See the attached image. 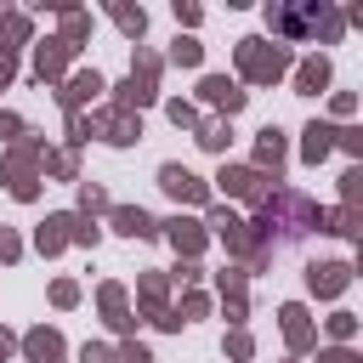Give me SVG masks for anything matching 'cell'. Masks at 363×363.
<instances>
[{"label": "cell", "instance_id": "obj_1", "mask_svg": "<svg viewBox=\"0 0 363 363\" xmlns=\"http://www.w3.org/2000/svg\"><path fill=\"white\" fill-rule=\"evenodd\" d=\"M306 233H323V210H318L306 193H295V187H278V193H267V199H261V216H255V238H261V250H255V267H261L267 255H278V250L301 244Z\"/></svg>", "mask_w": 363, "mask_h": 363}, {"label": "cell", "instance_id": "obj_2", "mask_svg": "<svg viewBox=\"0 0 363 363\" xmlns=\"http://www.w3.org/2000/svg\"><path fill=\"white\" fill-rule=\"evenodd\" d=\"M238 68H244V79L272 85V79L289 68V51H284V45H267V40H238Z\"/></svg>", "mask_w": 363, "mask_h": 363}, {"label": "cell", "instance_id": "obj_3", "mask_svg": "<svg viewBox=\"0 0 363 363\" xmlns=\"http://www.w3.org/2000/svg\"><path fill=\"white\" fill-rule=\"evenodd\" d=\"M159 187H164L170 199H182V204H204V199H210L204 182H199L193 170H182V164H164V170H159Z\"/></svg>", "mask_w": 363, "mask_h": 363}, {"label": "cell", "instance_id": "obj_4", "mask_svg": "<svg viewBox=\"0 0 363 363\" xmlns=\"http://www.w3.org/2000/svg\"><path fill=\"white\" fill-rule=\"evenodd\" d=\"M346 284H352V267H346V261H323V267H312V272H306V289H312V295H323V301H335Z\"/></svg>", "mask_w": 363, "mask_h": 363}, {"label": "cell", "instance_id": "obj_5", "mask_svg": "<svg viewBox=\"0 0 363 363\" xmlns=\"http://www.w3.org/2000/svg\"><path fill=\"white\" fill-rule=\"evenodd\" d=\"M318 17H323V6H318V11H312V6H306V11H284V6H267V23H272L278 34H289V40L312 34V28H318Z\"/></svg>", "mask_w": 363, "mask_h": 363}, {"label": "cell", "instance_id": "obj_6", "mask_svg": "<svg viewBox=\"0 0 363 363\" xmlns=\"http://www.w3.org/2000/svg\"><path fill=\"white\" fill-rule=\"evenodd\" d=\"M278 323H284V340H289V352H312V340H318V335H312V318H306V306H295V301H289V306L278 312Z\"/></svg>", "mask_w": 363, "mask_h": 363}, {"label": "cell", "instance_id": "obj_7", "mask_svg": "<svg viewBox=\"0 0 363 363\" xmlns=\"http://www.w3.org/2000/svg\"><path fill=\"white\" fill-rule=\"evenodd\" d=\"M199 91H204V102H210V108H221V113H238V108H244V91H238L227 74H210Z\"/></svg>", "mask_w": 363, "mask_h": 363}, {"label": "cell", "instance_id": "obj_8", "mask_svg": "<svg viewBox=\"0 0 363 363\" xmlns=\"http://www.w3.org/2000/svg\"><path fill=\"white\" fill-rule=\"evenodd\" d=\"M221 187H227V193H238V199H267L261 170H221Z\"/></svg>", "mask_w": 363, "mask_h": 363}, {"label": "cell", "instance_id": "obj_9", "mask_svg": "<svg viewBox=\"0 0 363 363\" xmlns=\"http://www.w3.org/2000/svg\"><path fill=\"white\" fill-rule=\"evenodd\" d=\"M255 164H261V170H278V164H284V130H278V125L261 130V142H255Z\"/></svg>", "mask_w": 363, "mask_h": 363}, {"label": "cell", "instance_id": "obj_10", "mask_svg": "<svg viewBox=\"0 0 363 363\" xmlns=\"http://www.w3.org/2000/svg\"><path fill=\"white\" fill-rule=\"evenodd\" d=\"M28 357L34 363H62V335L57 329H34L28 335Z\"/></svg>", "mask_w": 363, "mask_h": 363}, {"label": "cell", "instance_id": "obj_11", "mask_svg": "<svg viewBox=\"0 0 363 363\" xmlns=\"http://www.w3.org/2000/svg\"><path fill=\"white\" fill-rule=\"evenodd\" d=\"M113 227H119L125 238H153V227H159V221H153L147 210H113Z\"/></svg>", "mask_w": 363, "mask_h": 363}, {"label": "cell", "instance_id": "obj_12", "mask_svg": "<svg viewBox=\"0 0 363 363\" xmlns=\"http://www.w3.org/2000/svg\"><path fill=\"white\" fill-rule=\"evenodd\" d=\"M74 227H79L74 216H51V221L40 227V250H45V255H51V250H62V244L74 238Z\"/></svg>", "mask_w": 363, "mask_h": 363}, {"label": "cell", "instance_id": "obj_13", "mask_svg": "<svg viewBox=\"0 0 363 363\" xmlns=\"http://www.w3.org/2000/svg\"><path fill=\"white\" fill-rule=\"evenodd\" d=\"M170 244H176L182 255H199V250H204V227H199V221H182V216H176V221H170Z\"/></svg>", "mask_w": 363, "mask_h": 363}, {"label": "cell", "instance_id": "obj_14", "mask_svg": "<svg viewBox=\"0 0 363 363\" xmlns=\"http://www.w3.org/2000/svg\"><path fill=\"white\" fill-rule=\"evenodd\" d=\"M295 85H301L306 96H312V91H323V85H329V62H323V57H306V62H301V74H295Z\"/></svg>", "mask_w": 363, "mask_h": 363}, {"label": "cell", "instance_id": "obj_15", "mask_svg": "<svg viewBox=\"0 0 363 363\" xmlns=\"http://www.w3.org/2000/svg\"><path fill=\"white\" fill-rule=\"evenodd\" d=\"M96 130H102L108 142H136V136H142V125H130L125 113H102V119H96Z\"/></svg>", "mask_w": 363, "mask_h": 363}, {"label": "cell", "instance_id": "obj_16", "mask_svg": "<svg viewBox=\"0 0 363 363\" xmlns=\"http://www.w3.org/2000/svg\"><path fill=\"white\" fill-rule=\"evenodd\" d=\"M329 147H335V125H306V147H301V153H306V164H318Z\"/></svg>", "mask_w": 363, "mask_h": 363}, {"label": "cell", "instance_id": "obj_17", "mask_svg": "<svg viewBox=\"0 0 363 363\" xmlns=\"http://www.w3.org/2000/svg\"><path fill=\"white\" fill-rule=\"evenodd\" d=\"M227 142H233L227 119H204V125H199V147H210V153H227Z\"/></svg>", "mask_w": 363, "mask_h": 363}, {"label": "cell", "instance_id": "obj_18", "mask_svg": "<svg viewBox=\"0 0 363 363\" xmlns=\"http://www.w3.org/2000/svg\"><path fill=\"white\" fill-rule=\"evenodd\" d=\"M102 312H108L113 329H130V318H125V289H119V284H102Z\"/></svg>", "mask_w": 363, "mask_h": 363}, {"label": "cell", "instance_id": "obj_19", "mask_svg": "<svg viewBox=\"0 0 363 363\" xmlns=\"http://www.w3.org/2000/svg\"><path fill=\"white\" fill-rule=\"evenodd\" d=\"M329 335H335V340H352V335H357V318H352V312H335V318H329Z\"/></svg>", "mask_w": 363, "mask_h": 363}, {"label": "cell", "instance_id": "obj_20", "mask_svg": "<svg viewBox=\"0 0 363 363\" xmlns=\"http://www.w3.org/2000/svg\"><path fill=\"white\" fill-rule=\"evenodd\" d=\"M170 57H176V62H199V57H204V45H199V40H176V45H170Z\"/></svg>", "mask_w": 363, "mask_h": 363}, {"label": "cell", "instance_id": "obj_21", "mask_svg": "<svg viewBox=\"0 0 363 363\" xmlns=\"http://www.w3.org/2000/svg\"><path fill=\"white\" fill-rule=\"evenodd\" d=\"M51 301H57V306H74V301H79V289H74L68 278H57V284H51Z\"/></svg>", "mask_w": 363, "mask_h": 363}, {"label": "cell", "instance_id": "obj_22", "mask_svg": "<svg viewBox=\"0 0 363 363\" xmlns=\"http://www.w3.org/2000/svg\"><path fill=\"white\" fill-rule=\"evenodd\" d=\"M79 204H85V210H102V204H108V193H102V187H91V182H85V187H79Z\"/></svg>", "mask_w": 363, "mask_h": 363}, {"label": "cell", "instance_id": "obj_23", "mask_svg": "<svg viewBox=\"0 0 363 363\" xmlns=\"http://www.w3.org/2000/svg\"><path fill=\"white\" fill-rule=\"evenodd\" d=\"M227 352H233V357H250V335L233 329V335H227Z\"/></svg>", "mask_w": 363, "mask_h": 363}, {"label": "cell", "instance_id": "obj_24", "mask_svg": "<svg viewBox=\"0 0 363 363\" xmlns=\"http://www.w3.org/2000/svg\"><path fill=\"white\" fill-rule=\"evenodd\" d=\"M17 250H23V244H17V233H6V227H0V261H17Z\"/></svg>", "mask_w": 363, "mask_h": 363}, {"label": "cell", "instance_id": "obj_25", "mask_svg": "<svg viewBox=\"0 0 363 363\" xmlns=\"http://www.w3.org/2000/svg\"><path fill=\"white\" fill-rule=\"evenodd\" d=\"M113 17H119V28H125V34H142V11H113Z\"/></svg>", "mask_w": 363, "mask_h": 363}, {"label": "cell", "instance_id": "obj_26", "mask_svg": "<svg viewBox=\"0 0 363 363\" xmlns=\"http://www.w3.org/2000/svg\"><path fill=\"white\" fill-rule=\"evenodd\" d=\"M318 363H357V352H346V346H335V352H318Z\"/></svg>", "mask_w": 363, "mask_h": 363}, {"label": "cell", "instance_id": "obj_27", "mask_svg": "<svg viewBox=\"0 0 363 363\" xmlns=\"http://www.w3.org/2000/svg\"><path fill=\"white\" fill-rule=\"evenodd\" d=\"M79 363H108V346H85V352H79Z\"/></svg>", "mask_w": 363, "mask_h": 363}, {"label": "cell", "instance_id": "obj_28", "mask_svg": "<svg viewBox=\"0 0 363 363\" xmlns=\"http://www.w3.org/2000/svg\"><path fill=\"white\" fill-rule=\"evenodd\" d=\"M119 363H153V357H147L142 346H125V352H119Z\"/></svg>", "mask_w": 363, "mask_h": 363}, {"label": "cell", "instance_id": "obj_29", "mask_svg": "<svg viewBox=\"0 0 363 363\" xmlns=\"http://www.w3.org/2000/svg\"><path fill=\"white\" fill-rule=\"evenodd\" d=\"M6 352H11V335H6V329H0V363H6Z\"/></svg>", "mask_w": 363, "mask_h": 363}, {"label": "cell", "instance_id": "obj_30", "mask_svg": "<svg viewBox=\"0 0 363 363\" xmlns=\"http://www.w3.org/2000/svg\"><path fill=\"white\" fill-rule=\"evenodd\" d=\"M6 79H11V62H6V57H0V85H6Z\"/></svg>", "mask_w": 363, "mask_h": 363}]
</instances>
